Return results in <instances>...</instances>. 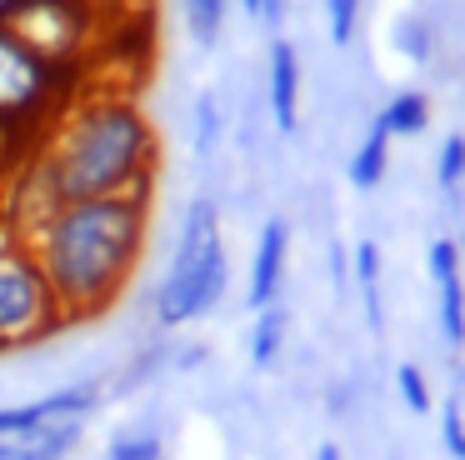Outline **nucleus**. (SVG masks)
Wrapping results in <instances>:
<instances>
[{
	"instance_id": "nucleus-1",
	"label": "nucleus",
	"mask_w": 465,
	"mask_h": 460,
	"mask_svg": "<svg viewBox=\"0 0 465 460\" xmlns=\"http://www.w3.org/2000/svg\"><path fill=\"white\" fill-rule=\"evenodd\" d=\"M155 165H161L155 125L125 90L71 95L5 185V230L21 240L65 200L151 195Z\"/></svg>"
},
{
	"instance_id": "nucleus-2",
	"label": "nucleus",
	"mask_w": 465,
	"mask_h": 460,
	"mask_svg": "<svg viewBox=\"0 0 465 460\" xmlns=\"http://www.w3.org/2000/svg\"><path fill=\"white\" fill-rule=\"evenodd\" d=\"M151 230V195L65 200L21 235L51 285L61 320H95L121 300Z\"/></svg>"
},
{
	"instance_id": "nucleus-3",
	"label": "nucleus",
	"mask_w": 465,
	"mask_h": 460,
	"mask_svg": "<svg viewBox=\"0 0 465 460\" xmlns=\"http://www.w3.org/2000/svg\"><path fill=\"white\" fill-rule=\"evenodd\" d=\"M75 75L41 60L11 25H0V130H45L71 100Z\"/></svg>"
},
{
	"instance_id": "nucleus-4",
	"label": "nucleus",
	"mask_w": 465,
	"mask_h": 460,
	"mask_svg": "<svg viewBox=\"0 0 465 460\" xmlns=\"http://www.w3.org/2000/svg\"><path fill=\"white\" fill-rule=\"evenodd\" d=\"M61 320V305H55L51 285H45L35 255L21 245V240L5 230L0 240V350H21L45 340Z\"/></svg>"
},
{
	"instance_id": "nucleus-5",
	"label": "nucleus",
	"mask_w": 465,
	"mask_h": 460,
	"mask_svg": "<svg viewBox=\"0 0 465 460\" xmlns=\"http://www.w3.org/2000/svg\"><path fill=\"white\" fill-rule=\"evenodd\" d=\"M5 25L65 75H81V60L95 50V35H101V15L85 0H21V10Z\"/></svg>"
},
{
	"instance_id": "nucleus-6",
	"label": "nucleus",
	"mask_w": 465,
	"mask_h": 460,
	"mask_svg": "<svg viewBox=\"0 0 465 460\" xmlns=\"http://www.w3.org/2000/svg\"><path fill=\"white\" fill-rule=\"evenodd\" d=\"M221 240V210L215 200H191L181 220V240H175V255H171V270H165L161 290H155V325L161 330H181L195 320V290H201V265L211 255V245Z\"/></svg>"
},
{
	"instance_id": "nucleus-7",
	"label": "nucleus",
	"mask_w": 465,
	"mask_h": 460,
	"mask_svg": "<svg viewBox=\"0 0 465 460\" xmlns=\"http://www.w3.org/2000/svg\"><path fill=\"white\" fill-rule=\"evenodd\" d=\"M285 250H291V225H285L281 215H271V220L261 225V240H255L251 285H245L251 310L275 305V295H281V280H285Z\"/></svg>"
},
{
	"instance_id": "nucleus-8",
	"label": "nucleus",
	"mask_w": 465,
	"mask_h": 460,
	"mask_svg": "<svg viewBox=\"0 0 465 460\" xmlns=\"http://www.w3.org/2000/svg\"><path fill=\"white\" fill-rule=\"evenodd\" d=\"M271 115L281 125V135H291L301 125V55L285 35L271 40Z\"/></svg>"
},
{
	"instance_id": "nucleus-9",
	"label": "nucleus",
	"mask_w": 465,
	"mask_h": 460,
	"mask_svg": "<svg viewBox=\"0 0 465 460\" xmlns=\"http://www.w3.org/2000/svg\"><path fill=\"white\" fill-rule=\"evenodd\" d=\"M391 130H385V120L375 115L371 130L361 135V145H355L351 165H345V180H351L355 190H375L385 180V170H391Z\"/></svg>"
},
{
	"instance_id": "nucleus-10",
	"label": "nucleus",
	"mask_w": 465,
	"mask_h": 460,
	"mask_svg": "<svg viewBox=\"0 0 465 460\" xmlns=\"http://www.w3.org/2000/svg\"><path fill=\"white\" fill-rule=\"evenodd\" d=\"M351 275H355V290H361V305H365V325H371V335H381L385 305H381V245L375 240H355Z\"/></svg>"
},
{
	"instance_id": "nucleus-11",
	"label": "nucleus",
	"mask_w": 465,
	"mask_h": 460,
	"mask_svg": "<svg viewBox=\"0 0 465 460\" xmlns=\"http://www.w3.org/2000/svg\"><path fill=\"white\" fill-rule=\"evenodd\" d=\"M435 320H440L445 345L465 350V280H460V270L435 275Z\"/></svg>"
},
{
	"instance_id": "nucleus-12",
	"label": "nucleus",
	"mask_w": 465,
	"mask_h": 460,
	"mask_svg": "<svg viewBox=\"0 0 465 460\" xmlns=\"http://www.w3.org/2000/svg\"><path fill=\"white\" fill-rule=\"evenodd\" d=\"M381 120H385V130L401 135V140L425 135V125H430V100H425L420 90H395V95L385 100Z\"/></svg>"
},
{
	"instance_id": "nucleus-13",
	"label": "nucleus",
	"mask_w": 465,
	"mask_h": 460,
	"mask_svg": "<svg viewBox=\"0 0 465 460\" xmlns=\"http://www.w3.org/2000/svg\"><path fill=\"white\" fill-rule=\"evenodd\" d=\"M285 345V310L281 305H265L255 310V325H251V365L255 370H271L281 360Z\"/></svg>"
},
{
	"instance_id": "nucleus-14",
	"label": "nucleus",
	"mask_w": 465,
	"mask_h": 460,
	"mask_svg": "<svg viewBox=\"0 0 465 460\" xmlns=\"http://www.w3.org/2000/svg\"><path fill=\"white\" fill-rule=\"evenodd\" d=\"M75 440H81V420H55V425H41L35 435L21 440L15 460H65Z\"/></svg>"
},
{
	"instance_id": "nucleus-15",
	"label": "nucleus",
	"mask_w": 465,
	"mask_h": 460,
	"mask_svg": "<svg viewBox=\"0 0 465 460\" xmlns=\"http://www.w3.org/2000/svg\"><path fill=\"white\" fill-rule=\"evenodd\" d=\"M185 5V30L201 50H211L225 30V15H231V0H181Z\"/></svg>"
},
{
	"instance_id": "nucleus-16",
	"label": "nucleus",
	"mask_w": 465,
	"mask_h": 460,
	"mask_svg": "<svg viewBox=\"0 0 465 460\" xmlns=\"http://www.w3.org/2000/svg\"><path fill=\"white\" fill-rule=\"evenodd\" d=\"M395 395H401V405L411 410V415H430V405H435L430 380H425V370L415 365V360H401V365H395Z\"/></svg>"
},
{
	"instance_id": "nucleus-17",
	"label": "nucleus",
	"mask_w": 465,
	"mask_h": 460,
	"mask_svg": "<svg viewBox=\"0 0 465 460\" xmlns=\"http://www.w3.org/2000/svg\"><path fill=\"white\" fill-rule=\"evenodd\" d=\"M391 35H395V50H401L405 60H415V65H425V60H430L435 30H430V20H425V15H401Z\"/></svg>"
},
{
	"instance_id": "nucleus-18",
	"label": "nucleus",
	"mask_w": 465,
	"mask_h": 460,
	"mask_svg": "<svg viewBox=\"0 0 465 460\" xmlns=\"http://www.w3.org/2000/svg\"><path fill=\"white\" fill-rule=\"evenodd\" d=\"M325 5V30H331L335 45H351L355 30H361V0H321Z\"/></svg>"
},
{
	"instance_id": "nucleus-19",
	"label": "nucleus",
	"mask_w": 465,
	"mask_h": 460,
	"mask_svg": "<svg viewBox=\"0 0 465 460\" xmlns=\"http://www.w3.org/2000/svg\"><path fill=\"white\" fill-rule=\"evenodd\" d=\"M435 180H440V190H460V180H465V135H445L440 140Z\"/></svg>"
},
{
	"instance_id": "nucleus-20",
	"label": "nucleus",
	"mask_w": 465,
	"mask_h": 460,
	"mask_svg": "<svg viewBox=\"0 0 465 460\" xmlns=\"http://www.w3.org/2000/svg\"><path fill=\"white\" fill-rule=\"evenodd\" d=\"M215 140H221V105H215L211 90H201V95H195V150L211 155Z\"/></svg>"
},
{
	"instance_id": "nucleus-21",
	"label": "nucleus",
	"mask_w": 465,
	"mask_h": 460,
	"mask_svg": "<svg viewBox=\"0 0 465 460\" xmlns=\"http://www.w3.org/2000/svg\"><path fill=\"white\" fill-rule=\"evenodd\" d=\"M440 445L450 460H465V405L460 400H440Z\"/></svg>"
},
{
	"instance_id": "nucleus-22",
	"label": "nucleus",
	"mask_w": 465,
	"mask_h": 460,
	"mask_svg": "<svg viewBox=\"0 0 465 460\" xmlns=\"http://www.w3.org/2000/svg\"><path fill=\"white\" fill-rule=\"evenodd\" d=\"M45 420H41V405H0V440H25V435H35Z\"/></svg>"
},
{
	"instance_id": "nucleus-23",
	"label": "nucleus",
	"mask_w": 465,
	"mask_h": 460,
	"mask_svg": "<svg viewBox=\"0 0 465 460\" xmlns=\"http://www.w3.org/2000/svg\"><path fill=\"white\" fill-rule=\"evenodd\" d=\"M105 460H161V435H121Z\"/></svg>"
},
{
	"instance_id": "nucleus-24",
	"label": "nucleus",
	"mask_w": 465,
	"mask_h": 460,
	"mask_svg": "<svg viewBox=\"0 0 465 460\" xmlns=\"http://www.w3.org/2000/svg\"><path fill=\"white\" fill-rule=\"evenodd\" d=\"M285 15H291V0H255V20H265V25L275 30V35H281Z\"/></svg>"
},
{
	"instance_id": "nucleus-25",
	"label": "nucleus",
	"mask_w": 465,
	"mask_h": 460,
	"mask_svg": "<svg viewBox=\"0 0 465 460\" xmlns=\"http://www.w3.org/2000/svg\"><path fill=\"white\" fill-rule=\"evenodd\" d=\"M315 460H341V445H335V440H325V445L315 450Z\"/></svg>"
},
{
	"instance_id": "nucleus-26",
	"label": "nucleus",
	"mask_w": 465,
	"mask_h": 460,
	"mask_svg": "<svg viewBox=\"0 0 465 460\" xmlns=\"http://www.w3.org/2000/svg\"><path fill=\"white\" fill-rule=\"evenodd\" d=\"M21 455V440H0V460H15Z\"/></svg>"
},
{
	"instance_id": "nucleus-27",
	"label": "nucleus",
	"mask_w": 465,
	"mask_h": 460,
	"mask_svg": "<svg viewBox=\"0 0 465 460\" xmlns=\"http://www.w3.org/2000/svg\"><path fill=\"white\" fill-rule=\"evenodd\" d=\"M15 10H21V0H0V25H5V20L15 15Z\"/></svg>"
},
{
	"instance_id": "nucleus-28",
	"label": "nucleus",
	"mask_w": 465,
	"mask_h": 460,
	"mask_svg": "<svg viewBox=\"0 0 465 460\" xmlns=\"http://www.w3.org/2000/svg\"><path fill=\"white\" fill-rule=\"evenodd\" d=\"M241 5H245V15H255V0H241Z\"/></svg>"
},
{
	"instance_id": "nucleus-29",
	"label": "nucleus",
	"mask_w": 465,
	"mask_h": 460,
	"mask_svg": "<svg viewBox=\"0 0 465 460\" xmlns=\"http://www.w3.org/2000/svg\"><path fill=\"white\" fill-rule=\"evenodd\" d=\"M455 245H460V250H465V235H460V240H455Z\"/></svg>"
},
{
	"instance_id": "nucleus-30",
	"label": "nucleus",
	"mask_w": 465,
	"mask_h": 460,
	"mask_svg": "<svg viewBox=\"0 0 465 460\" xmlns=\"http://www.w3.org/2000/svg\"><path fill=\"white\" fill-rule=\"evenodd\" d=\"M460 385H465V365H460Z\"/></svg>"
}]
</instances>
